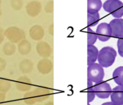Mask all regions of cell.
Instances as JSON below:
<instances>
[{"mask_svg":"<svg viewBox=\"0 0 123 105\" xmlns=\"http://www.w3.org/2000/svg\"><path fill=\"white\" fill-rule=\"evenodd\" d=\"M112 30V36L113 37H123V19H115L109 23Z\"/></svg>","mask_w":123,"mask_h":105,"instance_id":"8992f818","label":"cell"},{"mask_svg":"<svg viewBox=\"0 0 123 105\" xmlns=\"http://www.w3.org/2000/svg\"><path fill=\"white\" fill-rule=\"evenodd\" d=\"M113 78L116 83L123 87V67H117L113 73Z\"/></svg>","mask_w":123,"mask_h":105,"instance_id":"30bf717a","label":"cell"},{"mask_svg":"<svg viewBox=\"0 0 123 105\" xmlns=\"http://www.w3.org/2000/svg\"><path fill=\"white\" fill-rule=\"evenodd\" d=\"M104 10L116 19L123 16V3L119 0H107L103 5Z\"/></svg>","mask_w":123,"mask_h":105,"instance_id":"7a4b0ae2","label":"cell"},{"mask_svg":"<svg viewBox=\"0 0 123 105\" xmlns=\"http://www.w3.org/2000/svg\"><path fill=\"white\" fill-rule=\"evenodd\" d=\"M87 46L94 45L98 39V37L96 33H95V32L92 30V29H91L90 27H89V28H87Z\"/></svg>","mask_w":123,"mask_h":105,"instance_id":"4fadbf2b","label":"cell"},{"mask_svg":"<svg viewBox=\"0 0 123 105\" xmlns=\"http://www.w3.org/2000/svg\"><path fill=\"white\" fill-rule=\"evenodd\" d=\"M87 105H90L89 103H87Z\"/></svg>","mask_w":123,"mask_h":105,"instance_id":"2e32d148","label":"cell"},{"mask_svg":"<svg viewBox=\"0 0 123 105\" xmlns=\"http://www.w3.org/2000/svg\"><path fill=\"white\" fill-rule=\"evenodd\" d=\"M87 103H91L94 100L95 97V91L94 89L93 82L90 80L87 79Z\"/></svg>","mask_w":123,"mask_h":105,"instance_id":"8fae6325","label":"cell"},{"mask_svg":"<svg viewBox=\"0 0 123 105\" xmlns=\"http://www.w3.org/2000/svg\"><path fill=\"white\" fill-rule=\"evenodd\" d=\"M105 71L103 67L98 63H94L87 67V79L93 83H97L103 80Z\"/></svg>","mask_w":123,"mask_h":105,"instance_id":"3957f363","label":"cell"},{"mask_svg":"<svg viewBox=\"0 0 123 105\" xmlns=\"http://www.w3.org/2000/svg\"><path fill=\"white\" fill-rule=\"evenodd\" d=\"M100 15L98 13L94 14L87 13V25L89 27H94L98 23Z\"/></svg>","mask_w":123,"mask_h":105,"instance_id":"7c38bea8","label":"cell"},{"mask_svg":"<svg viewBox=\"0 0 123 105\" xmlns=\"http://www.w3.org/2000/svg\"><path fill=\"white\" fill-rule=\"evenodd\" d=\"M101 105H117L116 104H115L114 103H113L112 101H109V102H106L103 103Z\"/></svg>","mask_w":123,"mask_h":105,"instance_id":"9a60e30c","label":"cell"},{"mask_svg":"<svg viewBox=\"0 0 123 105\" xmlns=\"http://www.w3.org/2000/svg\"><path fill=\"white\" fill-rule=\"evenodd\" d=\"M99 51L94 45L87 46V66L94 64L98 59Z\"/></svg>","mask_w":123,"mask_h":105,"instance_id":"ba28073f","label":"cell"},{"mask_svg":"<svg viewBox=\"0 0 123 105\" xmlns=\"http://www.w3.org/2000/svg\"><path fill=\"white\" fill-rule=\"evenodd\" d=\"M111 101L117 105H123V87L118 85L112 90Z\"/></svg>","mask_w":123,"mask_h":105,"instance_id":"52a82bcc","label":"cell"},{"mask_svg":"<svg viewBox=\"0 0 123 105\" xmlns=\"http://www.w3.org/2000/svg\"><path fill=\"white\" fill-rule=\"evenodd\" d=\"M103 6L101 0H87V13H98Z\"/></svg>","mask_w":123,"mask_h":105,"instance_id":"9c48e42d","label":"cell"},{"mask_svg":"<svg viewBox=\"0 0 123 105\" xmlns=\"http://www.w3.org/2000/svg\"><path fill=\"white\" fill-rule=\"evenodd\" d=\"M117 55V52L113 48L104 47L99 51L97 59L98 64L105 68L111 67L114 63Z\"/></svg>","mask_w":123,"mask_h":105,"instance_id":"6da1fadb","label":"cell"},{"mask_svg":"<svg viewBox=\"0 0 123 105\" xmlns=\"http://www.w3.org/2000/svg\"><path fill=\"white\" fill-rule=\"evenodd\" d=\"M98 39L103 42L108 41L112 37V30L109 23L103 22L98 25L96 30Z\"/></svg>","mask_w":123,"mask_h":105,"instance_id":"5b68a950","label":"cell"},{"mask_svg":"<svg viewBox=\"0 0 123 105\" xmlns=\"http://www.w3.org/2000/svg\"><path fill=\"white\" fill-rule=\"evenodd\" d=\"M94 89L96 96L102 99L109 97L112 90L109 83L103 81L95 83Z\"/></svg>","mask_w":123,"mask_h":105,"instance_id":"277c9868","label":"cell"},{"mask_svg":"<svg viewBox=\"0 0 123 105\" xmlns=\"http://www.w3.org/2000/svg\"><path fill=\"white\" fill-rule=\"evenodd\" d=\"M117 47H118V51L119 55L123 57V37L118 39L117 42Z\"/></svg>","mask_w":123,"mask_h":105,"instance_id":"5bb4252c","label":"cell"}]
</instances>
